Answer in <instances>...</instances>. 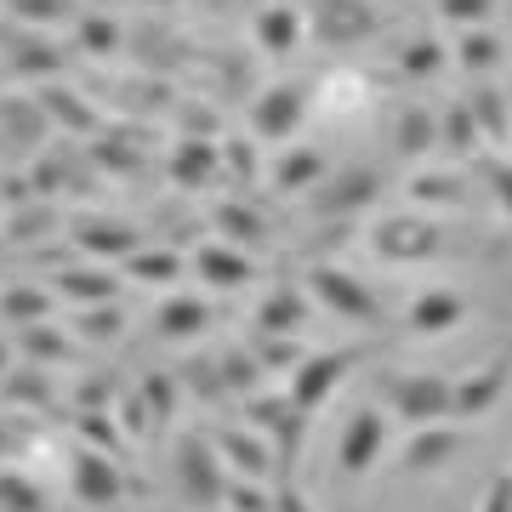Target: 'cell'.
I'll return each instance as SVG.
<instances>
[{
  "instance_id": "1",
  "label": "cell",
  "mask_w": 512,
  "mask_h": 512,
  "mask_svg": "<svg viewBox=\"0 0 512 512\" xmlns=\"http://www.w3.org/2000/svg\"><path fill=\"white\" fill-rule=\"evenodd\" d=\"M387 410L410 427H439V421H450V382L427 376V370H399V376H387Z\"/></svg>"
},
{
  "instance_id": "18",
  "label": "cell",
  "mask_w": 512,
  "mask_h": 512,
  "mask_svg": "<svg viewBox=\"0 0 512 512\" xmlns=\"http://www.w3.org/2000/svg\"><path fill=\"white\" fill-rule=\"evenodd\" d=\"M439 63H444V52L433 46V40H416V46H410V57H404V69L416 74V80H421V74H433Z\"/></svg>"
},
{
  "instance_id": "10",
  "label": "cell",
  "mask_w": 512,
  "mask_h": 512,
  "mask_svg": "<svg viewBox=\"0 0 512 512\" xmlns=\"http://www.w3.org/2000/svg\"><path fill=\"white\" fill-rule=\"evenodd\" d=\"M501 52H507V46H501V35L484 23V29H461L456 63H461L467 74H495V69H501Z\"/></svg>"
},
{
  "instance_id": "8",
  "label": "cell",
  "mask_w": 512,
  "mask_h": 512,
  "mask_svg": "<svg viewBox=\"0 0 512 512\" xmlns=\"http://www.w3.org/2000/svg\"><path fill=\"white\" fill-rule=\"evenodd\" d=\"M461 450L456 427H416V439H410V450H404V473H427V467H444V461Z\"/></svg>"
},
{
  "instance_id": "3",
  "label": "cell",
  "mask_w": 512,
  "mask_h": 512,
  "mask_svg": "<svg viewBox=\"0 0 512 512\" xmlns=\"http://www.w3.org/2000/svg\"><path fill=\"white\" fill-rule=\"evenodd\" d=\"M382 456H387V416L382 410H359V416L348 421L342 444H336V467L348 478H365Z\"/></svg>"
},
{
  "instance_id": "19",
  "label": "cell",
  "mask_w": 512,
  "mask_h": 512,
  "mask_svg": "<svg viewBox=\"0 0 512 512\" xmlns=\"http://www.w3.org/2000/svg\"><path fill=\"white\" fill-rule=\"evenodd\" d=\"M319 177V154H296V160H285V171H279V183H313Z\"/></svg>"
},
{
  "instance_id": "7",
  "label": "cell",
  "mask_w": 512,
  "mask_h": 512,
  "mask_svg": "<svg viewBox=\"0 0 512 512\" xmlns=\"http://www.w3.org/2000/svg\"><path fill=\"white\" fill-rule=\"evenodd\" d=\"M302 92L296 86H274V92L262 97L251 109V120H256V137H268V143H285V137H296V126H302Z\"/></svg>"
},
{
  "instance_id": "4",
  "label": "cell",
  "mask_w": 512,
  "mask_h": 512,
  "mask_svg": "<svg viewBox=\"0 0 512 512\" xmlns=\"http://www.w3.org/2000/svg\"><path fill=\"white\" fill-rule=\"evenodd\" d=\"M376 245H382L393 262H427L439 251V222L433 217H416V211H399L376 228Z\"/></svg>"
},
{
  "instance_id": "16",
  "label": "cell",
  "mask_w": 512,
  "mask_h": 512,
  "mask_svg": "<svg viewBox=\"0 0 512 512\" xmlns=\"http://www.w3.org/2000/svg\"><path fill=\"white\" fill-rule=\"evenodd\" d=\"M416 194L421 200H461V194H467V188H461V177H416Z\"/></svg>"
},
{
  "instance_id": "14",
  "label": "cell",
  "mask_w": 512,
  "mask_h": 512,
  "mask_svg": "<svg viewBox=\"0 0 512 512\" xmlns=\"http://www.w3.org/2000/svg\"><path fill=\"white\" fill-rule=\"evenodd\" d=\"M439 12L461 29H484V18L495 12V0H439Z\"/></svg>"
},
{
  "instance_id": "6",
  "label": "cell",
  "mask_w": 512,
  "mask_h": 512,
  "mask_svg": "<svg viewBox=\"0 0 512 512\" xmlns=\"http://www.w3.org/2000/svg\"><path fill=\"white\" fill-rule=\"evenodd\" d=\"M313 291L325 296V302H330L336 313H342V319H359V325H376V319H382V308H376V296H370V291H365V285H359L353 274L319 268V274H313Z\"/></svg>"
},
{
  "instance_id": "2",
  "label": "cell",
  "mask_w": 512,
  "mask_h": 512,
  "mask_svg": "<svg viewBox=\"0 0 512 512\" xmlns=\"http://www.w3.org/2000/svg\"><path fill=\"white\" fill-rule=\"evenodd\" d=\"M507 387H512V359H484V365L467 370L461 382H450V416L456 421L490 416L495 404L507 399Z\"/></svg>"
},
{
  "instance_id": "13",
  "label": "cell",
  "mask_w": 512,
  "mask_h": 512,
  "mask_svg": "<svg viewBox=\"0 0 512 512\" xmlns=\"http://www.w3.org/2000/svg\"><path fill=\"white\" fill-rule=\"evenodd\" d=\"M439 137H450L456 148H473V143H478V120H473V109H467V103H456V109H444Z\"/></svg>"
},
{
  "instance_id": "15",
  "label": "cell",
  "mask_w": 512,
  "mask_h": 512,
  "mask_svg": "<svg viewBox=\"0 0 512 512\" xmlns=\"http://www.w3.org/2000/svg\"><path fill=\"white\" fill-rule=\"evenodd\" d=\"M484 183H490L495 211H507V217H512V165L507 160H490V165H484Z\"/></svg>"
},
{
  "instance_id": "17",
  "label": "cell",
  "mask_w": 512,
  "mask_h": 512,
  "mask_svg": "<svg viewBox=\"0 0 512 512\" xmlns=\"http://www.w3.org/2000/svg\"><path fill=\"white\" fill-rule=\"evenodd\" d=\"M478 512H512V473L490 478V490L478 495Z\"/></svg>"
},
{
  "instance_id": "11",
  "label": "cell",
  "mask_w": 512,
  "mask_h": 512,
  "mask_svg": "<svg viewBox=\"0 0 512 512\" xmlns=\"http://www.w3.org/2000/svg\"><path fill=\"white\" fill-rule=\"evenodd\" d=\"M342 376H348V359H336V353H330V359H313V365H302V376H296V399L313 410V404L330 399V387L342 382Z\"/></svg>"
},
{
  "instance_id": "9",
  "label": "cell",
  "mask_w": 512,
  "mask_h": 512,
  "mask_svg": "<svg viewBox=\"0 0 512 512\" xmlns=\"http://www.w3.org/2000/svg\"><path fill=\"white\" fill-rule=\"evenodd\" d=\"M256 40H262V52H274V57L296 52L302 46V18L291 6H262L256 12Z\"/></svg>"
},
{
  "instance_id": "12",
  "label": "cell",
  "mask_w": 512,
  "mask_h": 512,
  "mask_svg": "<svg viewBox=\"0 0 512 512\" xmlns=\"http://www.w3.org/2000/svg\"><path fill=\"white\" fill-rule=\"evenodd\" d=\"M473 109V120H478V137H495V143H512V103L495 86H484V92L467 103Z\"/></svg>"
},
{
  "instance_id": "5",
  "label": "cell",
  "mask_w": 512,
  "mask_h": 512,
  "mask_svg": "<svg viewBox=\"0 0 512 512\" xmlns=\"http://www.w3.org/2000/svg\"><path fill=\"white\" fill-rule=\"evenodd\" d=\"M467 325V302H461V291H450V285H439V291H421L416 302H410V330L416 336H450V330Z\"/></svg>"
}]
</instances>
